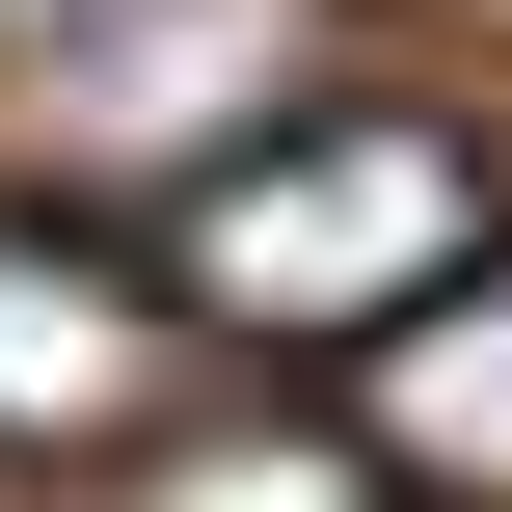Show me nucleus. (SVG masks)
Wrapping results in <instances>:
<instances>
[{"mask_svg":"<svg viewBox=\"0 0 512 512\" xmlns=\"http://www.w3.org/2000/svg\"><path fill=\"white\" fill-rule=\"evenodd\" d=\"M54 512H405V486H378L324 405H162L135 459H81Z\"/></svg>","mask_w":512,"mask_h":512,"instance_id":"39448f33","label":"nucleus"},{"mask_svg":"<svg viewBox=\"0 0 512 512\" xmlns=\"http://www.w3.org/2000/svg\"><path fill=\"white\" fill-rule=\"evenodd\" d=\"M486 216H512V162L459 135V108H270V135H216L189 189H162V324L189 351H378L405 297H459L486 270Z\"/></svg>","mask_w":512,"mask_h":512,"instance_id":"f257e3e1","label":"nucleus"},{"mask_svg":"<svg viewBox=\"0 0 512 512\" xmlns=\"http://www.w3.org/2000/svg\"><path fill=\"white\" fill-rule=\"evenodd\" d=\"M162 405H189V324H162V270L0 189V459H27V486H81V459H135Z\"/></svg>","mask_w":512,"mask_h":512,"instance_id":"7ed1b4c3","label":"nucleus"},{"mask_svg":"<svg viewBox=\"0 0 512 512\" xmlns=\"http://www.w3.org/2000/svg\"><path fill=\"white\" fill-rule=\"evenodd\" d=\"M297 54H324V0H81L54 54H27V135L54 162H216V135H270L297 108Z\"/></svg>","mask_w":512,"mask_h":512,"instance_id":"f03ea898","label":"nucleus"},{"mask_svg":"<svg viewBox=\"0 0 512 512\" xmlns=\"http://www.w3.org/2000/svg\"><path fill=\"white\" fill-rule=\"evenodd\" d=\"M351 459H378V486H432V512H512V243L459 270V297H405V324H378Z\"/></svg>","mask_w":512,"mask_h":512,"instance_id":"20e7f679","label":"nucleus"},{"mask_svg":"<svg viewBox=\"0 0 512 512\" xmlns=\"http://www.w3.org/2000/svg\"><path fill=\"white\" fill-rule=\"evenodd\" d=\"M54 27H81V0H0V81H27V54H54Z\"/></svg>","mask_w":512,"mask_h":512,"instance_id":"423d86ee","label":"nucleus"}]
</instances>
